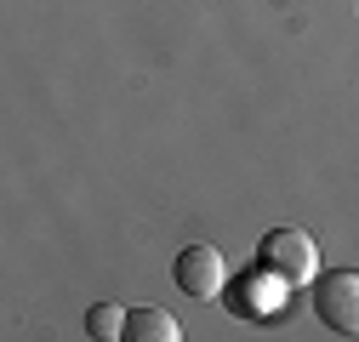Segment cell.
I'll list each match as a JSON object with an SVG mask.
<instances>
[{"label":"cell","instance_id":"2","mask_svg":"<svg viewBox=\"0 0 359 342\" xmlns=\"http://www.w3.org/2000/svg\"><path fill=\"white\" fill-rule=\"evenodd\" d=\"M313 314H320L325 331L353 336L359 331V274H348V268L320 274V280H313Z\"/></svg>","mask_w":359,"mask_h":342},{"label":"cell","instance_id":"5","mask_svg":"<svg viewBox=\"0 0 359 342\" xmlns=\"http://www.w3.org/2000/svg\"><path fill=\"white\" fill-rule=\"evenodd\" d=\"M86 331H92L97 342H120V336H126V308H114V303H97L92 314H86Z\"/></svg>","mask_w":359,"mask_h":342},{"label":"cell","instance_id":"1","mask_svg":"<svg viewBox=\"0 0 359 342\" xmlns=\"http://www.w3.org/2000/svg\"><path fill=\"white\" fill-rule=\"evenodd\" d=\"M257 268L280 274L285 285H313L320 280V245L302 228H268L262 245H257Z\"/></svg>","mask_w":359,"mask_h":342},{"label":"cell","instance_id":"3","mask_svg":"<svg viewBox=\"0 0 359 342\" xmlns=\"http://www.w3.org/2000/svg\"><path fill=\"white\" fill-rule=\"evenodd\" d=\"M171 280L183 285L194 303H205V296L229 291V263H222L217 245H183V251H177V263H171Z\"/></svg>","mask_w":359,"mask_h":342},{"label":"cell","instance_id":"4","mask_svg":"<svg viewBox=\"0 0 359 342\" xmlns=\"http://www.w3.org/2000/svg\"><path fill=\"white\" fill-rule=\"evenodd\" d=\"M126 336L131 342H177L183 325H177L171 314H160V308H131L126 314Z\"/></svg>","mask_w":359,"mask_h":342}]
</instances>
